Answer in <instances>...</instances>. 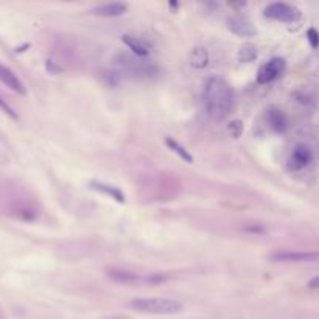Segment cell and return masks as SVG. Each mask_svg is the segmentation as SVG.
<instances>
[{
  "label": "cell",
  "instance_id": "15",
  "mask_svg": "<svg viewBox=\"0 0 319 319\" xmlns=\"http://www.w3.org/2000/svg\"><path fill=\"white\" fill-rule=\"evenodd\" d=\"M164 142H165V145L170 148V151H173L175 154H178L184 162H187V164H193V156L179 143V142H176L175 139H172V137H165L164 139Z\"/></svg>",
  "mask_w": 319,
  "mask_h": 319
},
{
  "label": "cell",
  "instance_id": "13",
  "mask_svg": "<svg viewBox=\"0 0 319 319\" xmlns=\"http://www.w3.org/2000/svg\"><path fill=\"white\" fill-rule=\"evenodd\" d=\"M108 277H111L112 281L118 282V284H125V285H131V284H137L142 279L139 277V274L122 269V268H108L106 269Z\"/></svg>",
  "mask_w": 319,
  "mask_h": 319
},
{
  "label": "cell",
  "instance_id": "5",
  "mask_svg": "<svg viewBox=\"0 0 319 319\" xmlns=\"http://www.w3.org/2000/svg\"><path fill=\"white\" fill-rule=\"evenodd\" d=\"M313 150L305 143H299L293 148L287 161V167L290 172H302L313 162Z\"/></svg>",
  "mask_w": 319,
  "mask_h": 319
},
{
  "label": "cell",
  "instance_id": "10",
  "mask_svg": "<svg viewBox=\"0 0 319 319\" xmlns=\"http://www.w3.org/2000/svg\"><path fill=\"white\" fill-rule=\"evenodd\" d=\"M0 81H2L7 88H10L11 91H14L16 94H20V95L27 94L25 86L19 79V76L4 64H0Z\"/></svg>",
  "mask_w": 319,
  "mask_h": 319
},
{
  "label": "cell",
  "instance_id": "20",
  "mask_svg": "<svg viewBox=\"0 0 319 319\" xmlns=\"http://www.w3.org/2000/svg\"><path fill=\"white\" fill-rule=\"evenodd\" d=\"M142 281H145L146 284H162L167 281V275L164 274H150L146 277H143Z\"/></svg>",
  "mask_w": 319,
  "mask_h": 319
},
{
  "label": "cell",
  "instance_id": "9",
  "mask_svg": "<svg viewBox=\"0 0 319 319\" xmlns=\"http://www.w3.org/2000/svg\"><path fill=\"white\" fill-rule=\"evenodd\" d=\"M272 262H285V263H301V262H316L317 252H294V251H277L269 256Z\"/></svg>",
  "mask_w": 319,
  "mask_h": 319
},
{
  "label": "cell",
  "instance_id": "19",
  "mask_svg": "<svg viewBox=\"0 0 319 319\" xmlns=\"http://www.w3.org/2000/svg\"><path fill=\"white\" fill-rule=\"evenodd\" d=\"M305 36H307V41L310 42L311 49H317V44H319V34H317L316 28H308Z\"/></svg>",
  "mask_w": 319,
  "mask_h": 319
},
{
  "label": "cell",
  "instance_id": "3",
  "mask_svg": "<svg viewBox=\"0 0 319 319\" xmlns=\"http://www.w3.org/2000/svg\"><path fill=\"white\" fill-rule=\"evenodd\" d=\"M114 64L120 69L123 73L137 78H153L157 75V67L153 66L150 61H143L137 56L128 53H118L114 58Z\"/></svg>",
  "mask_w": 319,
  "mask_h": 319
},
{
  "label": "cell",
  "instance_id": "23",
  "mask_svg": "<svg viewBox=\"0 0 319 319\" xmlns=\"http://www.w3.org/2000/svg\"><path fill=\"white\" fill-rule=\"evenodd\" d=\"M307 287L310 288V290H317V287H319V277L317 275H314L311 281L307 284Z\"/></svg>",
  "mask_w": 319,
  "mask_h": 319
},
{
  "label": "cell",
  "instance_id": "8",
  "mask_svg": "<svg viewBox=\"0 0 319 319\" xmlns=\"http://www.w3.org/2000/svg\"><path fill=\"white\" fill-rule=\"evenodd\" d=\"M226 27L230 33L240 36V37H254L257 34L256 27L242 16H230L226 20Z\"/></svg>",
  "mask_w": 319,
  "mask_h": 319
},
{
  "label": "cell",
  "instance_id": "7",
  "mask_svg": "<svg viewBox=\"0 0 319 319\" xmlns=\"http://www.w3.org/2000/svg\"><path fill=\"white\" fill-rule=\"evenodd\" d=\"M265 118H266V123H268L269 130L272 133H277V134H284L290 126L287 114L282 109L275 108V106H272L266 111Z\"/></svg>",
  "mask_w": 319,
  "mask_h": 319
},
{
  "label": "cell",
  "instance_id": "21",
  "mask_svg": "<svg viewBox=\"0 0 319 319\" xmlns=\"http://www.w3.org/2000/svg\"><path fill=\"white\" fill-rule=\"evenodd\" d=\"M0 109H2L5 114H8L10 117H13V118H17V114L14 112V109H13V108H11V106H10V104H8V103H7V101L2 98V97H0Z\"/></svg>",
  "mask_w": 319,
  "mask_h": 319
},
{
  "label": "cell",
  "instance_id": "16",
  "mask_svg": "<svg viewBox=\"0 0 319 319\" xmlns=\"http://www.w3.org/2000/svg\"><path fill=\"white\" fill-rule=\"evenodd\" d=\"M190 62H192V66L195 69H199V70L206 69L209 66V53H207V50L203 49V47L195 49L192 52V55H190Z\"/></svg>",
  "mask_w": 319,
  "mask_h": 319
},
{
  "label": "cell",
  "instance_id": "24",
  "mask_svg": "<svg viewBox=\"0 0 319 319\" xmlns=\"http://www.w3.org/2000/svg\"><path fill=\"white\" fill-rule=\"evenodd\" d=\"M245 230H248V232H256V233H263V232H265V229H263V227H259V226H257V227H256V226H254V227H246Z\"/></svg>",
  "mask_w": 319,
  "mask_h": 319
},
{
  "label": "cell",
  "instance_id": "1",
  "mask_svg": "<svg viewBox=\"0 0 319 319\" xmlns=\"http://www.w3.org/2000/svg\"><path fill=\"white\" fill-rule=\"evenodd\" d=\"M203 104L212 120H223L233 108L235 95L232 88L221 78L212 76L203 88Z\"/></svg>",
  "mask_w": 319,
  "mask_h": 319
},
{
  "label": "cell",
  "instance_id": "4",
  "mask_svg": "<svg viewBox=\"0 0 319 319\" xmlns=\"http://www.w3.org/2000/svg\"><path fill=\"white\" fill-rule=\"evenodd\" d=\"M265 17L272 19V20H279V22H285V24H291V22H297L302 16L301 10L285 4V2H274L269 4L265 11H263Z\"/></svg>",
  "mask_w": 319,
  "mask_h": 319
},
{
  "label": "cell",
  "instance_id": "11",
  "mask_svg": "<svg viewBox=\"0 0 319 319\" xmlns=\"http://www.w3.org/2000/svg\"><path fill=\"white\" fill-rule=\"evenodd\" d=\"M122 42H123V44L133 52V55L137 56V58H145V56L150 55V50H151L150 44L145 42L143 39H140V37H137V36H133V34H123V36H122Z\"/></svg>",
  "mask_w": 319,
  "mask_h": 319
},
{
  "label": "cell",
  "instance_id": "25",
  "mask_svg": "<svg viewBox=\"0 0 319 319\" xmlns=\"http://www.w3.org/2000/svg\"><path fill=\"white\" fill-rule=\"evenodd\" d=\"M168 8H172L173 11H176V10H178V4H176V2H170V4H168Z\"/></svg>",
  "mask_w": 319,
  "mask_h": 319
},
{
  "label": "cell",
  "instance_id": "6",
  "mask_svg": "<svg viewBox=\"0 0 319 319\" xmlns=\"http://www.w3.org/2000/svg\"><path fill=\"white\" fill-rule=\"evenodd\" d=\"M285 66H287V62H285L284 58L275 56V58L269 59L268 62H265L260 67V70L257 73V83L259 84H269V83H272L274 79H277L279 76L285 72Z\"/></svg>",
  "mask_w": 319,
  "mask_h": 319
},
{
  "label": "cell",
  "instance_id": "22",
  "mask_svg": "<svg viewBox=\"0 0 319 319\" xmlns=\"http://www.w3.org/2000/svg\"><path fill=\"white\" fill-rule=\"evenodd\" d=\"M46 66H47L49 72H52V73H58V72H62V67H59V66H58V62H53L52 59H47Z\"/></svg>",
  "mask_w": 319,
  "mask_h": 319
},
{
  "label": "cell",
  "instance_id": "12",
  "mask_svg": "<svg viewBox=\"0 0 319 319\" xmlns=\"http://www.w3.org/2000/svg\"><path fill=\"white\" fill-rule=\"evenodd\" d=\"M126 11H128V5L122 2L104 4V5H98L91 10L94 16H100V17H117V16L125 14Z\"/></svg>",
  "mask_w": 319,
  "mask_h": 319
},
{
  "label": "cell",
  "instance_id": "17",
  "mask_svg": "<svg viewBox=\"0 0 319 319\" xmlns=\"http://www.w3.org/2000/svg\"><path fill=\"white\" fill-rule=\"evenodd\" d=\"M257 56H259V49L254 44H251V42L242 46L240 50H238V61L243 62V64L256 61Z\"/></svg>",
  "mask_w": 319,
  "mask_h": 319
},
{
  "label": "cell",
  "instance_id": "18",
  "mask_svg": "<svg viewBox=\"0 0 319 319\" xmlns=\"http://www.w3.org/2000/svg\"><path fill=\"white\" fill-rule=\"evenodd\" d=\"M229 133H230V136H232V137L238 139V137L242 136V133H243V123H242L240 120H235V122H232V123L229 125Z\"/></svg>",
  "mask_w": 319,
  "mask_h": 319
},
{
  "label": "cell",
  "instance_id": "2",
  "mask_svg": "<svg viewBox=\"0 0 319 319\" xmlns=\"http://www.w3.org/2000/svg\"><path fill=\"white\" fill-rule=\"evenodd\" d=\"M126 307L134 311L148 314H176L184 308L182 302L167 297H137L130 301Z\"/></svg>",
  "mask_w": 319,
  "mask_h": 319
},
{
  "label": "cell",
  "instance_id": "14",
  "mask_svg": "<svg viewBox=\"0 0 319 319\" xmlns=\"http://www.w3.org/2000/svg\"><path fill=\"white\" fill-rule=\"evenodd\" d=\"M91 188L100 192V193H104L108 196H111L112 199H115L117 203H125L126 201V198H125V193L118 188V187H114V185H108V184H103V182H98V181H92L91 184Z\"/></svg>",
  "mask_w": 319,
  "mask_h": 319
}]
</instances>
